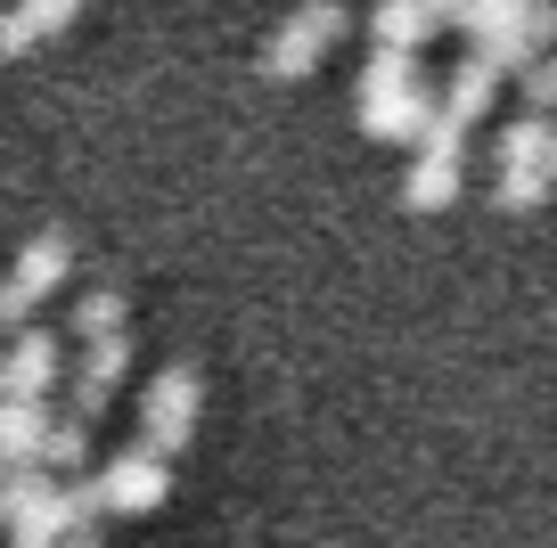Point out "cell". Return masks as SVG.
<instances>
[{
	"instance_id": "obj_8",
	"label": "cell",
	"mask_w": 557,
	"mask_h": 548,
	"mask_svg": "<svg viewBox=\"0 0 557 548\" xmlns=\"http://www.w3.org/2000/svg\"><path fill=\"white\" fill-rule=\"evenodd\" d=\"M41 443H50V401L9 394L0 401V483L17 475V466H41Z\"/></svg>"
},
{
	"instance_id": "obj_14",
	"label": "cell",
	"mask_w": 557,
	"mask_h": 548,
	"mask_svg": "<svg viewBox=\"0 0 557 548\" xmlns=\"http://www.w3.org/2000/svg\"><path fill=\"white\" fill-rule=\"evenodd\" d=\"M524 107H533V115H557V58H533V66H524Z\"/></svg>"
},
{
	"instance_id": "obj_16",
	"label": "cell",
	"mask_w": 557,
	"mask_h": 548,
	"mask_svg": "<svg viewBox=\"0 0 557 548\" xmlns=\"http://www.w3.org/2000/svg\"><path fill=\"white\" fill-rule=\"evenodd\" d=\"M17 9L41 25V34H58V25H74V17H83V0H17Z\"/></svg>"
},
{
	"instance_id": "obj_18",
	"label": "cell",
	"mask_w": 557,
	"mask_h": 548,
	"mask_svg": "<svg viewBox=\"0 0 557 548\" xmlns=\"http://www.w3.org/2000/svg\"><path fill=\"white\" fill-rule=\"evenodd\" d=\"M0 401H9V377H0Z\"/></svg>"
},
{
	"instance_id": "obj_15",
	"label": "cell",
	"mask_w": 557,
	"mask_h": 548,
	"mask_svg": "<svg viewBox=\"0 0 557 548\" xmlns=\"http://www.w3.org/2000/svg\"><path fill=\"white\" fill-rule=\"evenodd\" d=\"M34 41H41V25L25 17V9H9V17H0V58H25Z\"/></svg>"
},
{
	"instance_id": "obj_5",
	"label": "cell",
	"mask_w": 557,
	"mask_h": 548,
	"mask_svg": "<svg viewBox=\"0 0 557 548\" xmlns=\"http://www.w3.org/2000/svg\"><path fill=\"white\" fill-rule=\"evenodd\" d=\"M0 377H9V394L50 401L58 385H66V344H58L50 327H17V344H9V360H0Z\"/></svg>"
},
{
	"instance_id": "obj_2",
	"label": "cell",
	"mask_w": 557,
	"mask_h": 548,
	"mask_svg": "<svg viewBox=\"0 0 557 548\" xmlns=\"http://www.w3.org/2000/svg\"><path fill=\"white\" fill-rule=\"evenodd\" d=\"M345 25H352L345 0H304L296 17L271 34V50H262V74H271V83H304V74L329 58V41H345Z\"/></svg>"
},
{
	"instance_id": "obj_17",
	"label": "cell",
	"mask_w": 557,
	"mask_h": 548,
	"mask_svg": "<svg viewBox=\"0 0 557 548\" xmlns=\"http://www.w3.org/2000/svg\"><path fill=\"white\" fill-rule=\"evenodd\" d=\"M58 548H99V532H90V524H83V532H74V540H58Z\"/></svg>"
},
{
	"instance_id": "obj_12",
	"label": "cell",
	"mask_w": 557,
	"mask_h": 548,
	"mask_svg": "<svg viewBox=\"0 0 557 548\" xmlns=\"http://www.w3.org/2000/svg\"><path fill=\"white\" fill-rule=\"evenodd\" d=\"M74 336H83V344L123 336V295H115V287H90L83 303H74Z\"/></svg>"
},
{
	"instance_id": "obj_1",
	"label": "cell",
	"mask_w": 557,
	"mask_h": 548,
	"mask_svg": "<svg viewBox=\"0 0 557 548\" xmlns=\"http://www.w3.org/2000/svg\"><path fill=\"white\" fill-rule=\"evenodd\" d=\"M83 491H90L99 515H157L164 491H173V459L148 450V443H132V450H115L99 475H83Z\"/></svg>"
},
{
	"instance_id": "obj_3",
	"label": "cell",
	"mask_w": 557,
	"mask_h": 548,
	"mask_svg": "<svg viewBox=\"0 0 557 548\" xmlns=\"http://www.w3.org/2000/svg\"><path fill=\"white\" fill-rule=\"evenodd\" d=\"M197 410H206V385H197V369H157V385L139 394V443L164 450V459H181L197 434Z\"/></svg>"
},
{
	"instance_id": "obj_6",
	"label": "cell",
	"mask_w": 557,
	"mask_h": 548,
	"mask_svg": "<svg viewBox=\"0 0 557 548\" xmlns=\"http://www.w3.org/2000/svg\"><path fill=\"white\" fill-rule=\"evenodd\" d=\"M123 369H132V336H99V344H83V360H74V418H99L107 401H115Z\"/></svg>"
},
{
	"instance_id": "obj_13",
	"label": "cell",
	"mask_w": 557,
	"mask_h": 548,
	"mask_svg": "<svg viewBox=\"0 0 557 548\" xmlns=\"http://www.w3.org/2000/svg\"><path fill=\"white\" fill-rule=\"evenodd\" d=\"M557 50V0H524V58Z\"/></svg>"
},
{
	"instance_id": "obj_11",
	"label": "cell",
	"mask_w": 557,
	"mask_h": 548,
	"mask_svg": "<svg viewBox=\"0 0 557 548\" xmlns=\"http://www.w3.org/2000/svg\"><path fill=\"white\" fill-rule=\"evenodd\" d=\"M90 459V418H50V443H41V466H50V475H74V466Z\"/></svg>"
},
{
	"instance_id": "obj_4",
	"label": "cell",
	"mask_w": 557,
	"mask_h": 548,
	"mask_svg": "<svg viewBox=\"0 0 557 548\" xmlns=\"http://www.w3.org/2000/svg\"><path fill=\"white\" fill-rule=\"evenodd\" d=\"M66 271H74V246L58 238V229H41V238L17 254V271L0 278V327L17 336V327L34 320V303H50V295L66 287Z\"/></svg>"
},
{
	"instance_id": "obj_10",
	"label": "cell",
	"mask_w": 557,
	"mask_h": 548,
	"mask_svg": "<svg viewBox=\"0 0 557 548\" xmlns=\"http://www.w3.org/2000/svg\"><path fill=\"white\" fill-rule=\"evenodd\" d=\"M500 58H484V50H475L468 58V66H459V83H451V99H443V107H451V123H459V132H468V123L475 115H484V107H492V90H500Z\"/></svg>"
},
{
	"instance_id": "obj_9",
	"label": "cell",
	"mask_w": 557,
	"mask_h": 548,
	"mask_svg": "<svg viewBox=\"0 0 557 548\" xmlns=\"http://www.w3.org/2000/svg\"><path fill=\"white\" fill-rule=\"evenodd\" d=\"M377 50H426L443 34V0H377Z\"/></svg>"
},
{
	"instance_id": "obj_7",
	"label": "cell",
	"mask_w": 557,
	"mask_h": 548,
	"mask_svg": "<svg viewBox=\"0 0 557 548\" xmlns=\"http://www.w3.org/2000/svg\"><path fill=\"white\" fill-rule=\"evenodd\" d=\"M459 180H468V164H459V139H435V148H418L410 180H401V205L410 213H443L459 197Z\"/></svg>"
}]
</instances>
